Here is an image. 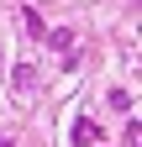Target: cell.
Returning <instances> with one entry per match:
<instances>
[{"instance_id": "obj_1", "label": "cell", "mask_w": 142, "mask_h": 147, "mask_svg": "<svg viewBox=\"0 0 142 147\" xmlns=\"http://www.w3.org/2000/svg\"><path fill=\"white\" fill-rule=\"evenodd\" d=\"M42 42H47L53 53H68V58H74V32H68V26H58V32H47Z\"/></svg>"}, {"instance_id": "obj_6", "label": "cell", "mask_w": 142, "mask_h": 147, "mask_svg": "<svg viewBox=\"0 0 142 147\" xmlns=\"http://www.w3.org/2000/svg\"><path fill=\"white\" fill-rule=\"evenodd\" d=\"M0 147H11V137H0Z\"/></svg>"}, {"instance_id": "obj_3", "label": "cell", "mask_w": 142, "mask_h": 147, "mask_svg": "<svg viewBox=\"0 0 142 147\" xmlns=\"http://www.w3.org/2000/svg\"><path fill=\"white\" fill-rule=\"evenodd\" d=\"M11 84L21 89V95H26V89L37 84V68H32V63H16V68H11Z\"/></svg>"}, {"instance_id": "obj_4", "label": "cell", "mask_w": 142, "mask_h": 147, "mask_svg": "<svg viewBox=\"0 0 142 147\" xmlns=\"http://www.w3.org/2000/svg\"><path fill=\"white\" fill-rule=\"evenodd\" d=\"M21 26H26V37H47V26H42L37 11H21Z\"/></svg>"}, {"instance_id": "obj_5", "label": "cell", "mask_w": 142, "mask_h": 147, "mask_svg": "<svg viewBox=\"0 0 142 147\" xmlns=\"http://www.w3.org/2000/svg\"><path fill=\"white\" fill-rule=\"evenodd\" d=\"M126 147H142V126L137 121H126Z\"/></svg>"}, {"instance_id": "obj_2", "label": "cell", "mask_w": 142, "mask_h": 147, "mask_svg": "<svg viewBox=\"0 0 142 147\" xmlns=\"http://www.w3.org/2000/svg\"><path fill=\"white\" fill-rule=\"evenodd\" d=\"M100 142V126L95 121H74V147H95Z\"/></svg>"}]
</instances>
